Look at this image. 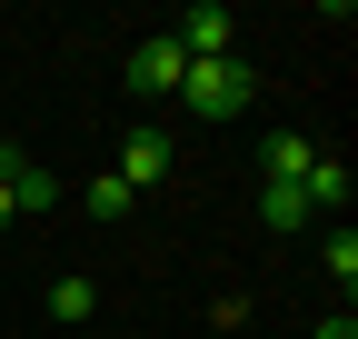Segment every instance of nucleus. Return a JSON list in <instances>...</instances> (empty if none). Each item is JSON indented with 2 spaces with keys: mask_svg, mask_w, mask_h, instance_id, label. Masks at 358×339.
Wrapping results in <instances>:
<instances>
[{
  "mask_svg": "<svg viewBox=\"0 0 358 339\" xmlns=\"http://www.w3.org/2000/svg\"><path fill=\"white\" fill-rule=\"evenodd\" d=\"M259 220H268V230H299L308 200H299V190H259Z\"/></svg>",
  "mask_w": 358,
  "mask_h": 339,
  "instance_id": "9b49d317",
  "label": "nucleus"
},
{
  "mask_svg": "<svg viewBox=\"0 0 358 339\" xmlns=\"http://www.w3.org/2000/svg\"><path fill=\"white\" fill-rule=\"evenodd\" d=\"M80 209H90V220H129V190H120V170H100V180H80Z\"/></svg>",
  "mask_w": 358,
  "mask_h": 339,
  "instance_id": "1a4fd4ad",
  "label": "nucleus"
},
{
  "mask_svg": "<svg viewBox=\"0 0 358 339\" xmlns=\"http://www.w3.org/2000/svg\"><path fill=\"white\" fill-rule=\"evenodd\" d=\"M308 339H358V310H329L319 329H308Z\"/></svg>",
  "mask_w": 358,
  "mask_h": 339,
  "instance_id": "f8f14e48",
  "label": "nucleus"
},
{
  "mask_svg": "<svg viewBox=\"0 0 358 339\" xmlns=\"http://www.w3.org/2000/svg\"><path fill=\"white\" fill-rule=\"evenodd\" d=\"M179 50L189 60H239V11H219V0H199V11H179Z\"/></svg>",
  "mask_w": 358,
  "mask_h": 339,
  "instance_id": "7ed1b4c3",
  "label": "nucleus"
},
{
  "mask_svg": "<svg viewBox=\"0 0 358 339\" xmlns=\"http://www.w3.org/2000/svg\"><path fill=\"white\" fill-rule=\"evenodd\" d=\"M319 270H329V289H338V310H348V300H358V230H348V220L329 230V249H319Z\"/></svg>",
  "mask_w": 358,
  "mask_h": 339,
  "instance_id": "0eeeda50",
  "label": "nucleus"
},
{
  "mask_svg": "<svg viewBox=\"0 0 358 339\" xmlns=\"http://www.w3.org/2000/svg\"><path fill=\"white\" fill-rule=\"evenodd\" d=\"M10 200H20V220H30V209H50V200H60V180H50V170H40V160H30L20 180H10Z\"/></svg>",
  "mask_w": 358,
  "mask_h": 339,
  "instance_id": "9d476101",
  "label": "nucleus"
},
{
  "mask_svg": "<svg viewBox=\"0 0 358 339\" xmlns=\"http://www.w3.org/2000/svg\"><path fill=\"white\" fill-rule=\"evenodd\" d=\"M20 170H30V160H20V140H0V180H20Z\"/></svg>",
  "mask_w": 358,
  "mask_h": 339,
  "instance_id": "ddd939ff",
  "label": "nucleus"
},
{
  "mask_svg": "<svg viewBox=\"0 0 358 339\" xmlns=\"http://www.w3.org/2000/svg\"><path fill=\"white\" fill-rule=\"evenodd\" d=\"M249 100H259L249 50H239V60H189V70H179V110H199V120H239Z\"/></svg>",
  "mask_w": 358,
  "mask_h": 339,
  "instance_id": "f257e3e1",
  "label": "nucleus"
},
{
  "mask_svg": "<svg viewBox=\"0 0 358 339\" xmlns=\"http://www.w3.org/2000/svg\"><path fill=\"white\" fill-rule=\"evenodd\" d=\"M169 170H179V150H169V130H159V120H140V130L120 140V190L140 200V190H159V180H169Z\"/></svg>",
  "mask_w": 358,
  "mask_h": 339,
  "instance_id": "f03ea898",
  "label": "nucleus"
},
{
  "mask_svg": "<svg viewBox=\"0 0 358 339\" xmlns=\"http://www.w3.org/2000/svg\"><path fill=\"white\" fill-rule=\"evenodd\" d=\"M299 200H308V209H348V160L319 150V160H308V180H299Z\"/></svg>",
  "mask_w": 358,
  "mask_h": 339,
  "instance_id": "423d86ee",
  "label": "nucleus"
},
{
  "mask_svg": "<svg viewBox=\"0 0 358 339\" xmlns=\"http://www.w3.org/2000/svg\"><path fill=\"white\" fill-rule=\"evenodd\" d=\"M50 319H70V329H80V319H100V289H90L80 270H60V279H50Z\"/></svg>",
  "mask_w": 358,
  "mask_h": 339,
  "instance_id": "6e6552de",
  "label": "nucleus"
},
{
  "mask_svg": "<svg viewBox=\"0 0 358 339\" xmlns=\"http://www.w3.org/2000/svg\"><path fill=\"white\" fill-rule=\"evenodd\" d=\"M179 70H189V50H179L169 30H150L140 50H129V90L140 100H179Z\"/></svg>",
  "mask_w": 358,
  "mask_h": 339,
  "instance_id": "20e7f679",
  "label": "nucleus"
},
{
  "mask_svg": "<svg viewBox=\"0 0 358 339\" xmlns=\"http://www.w3.org/2000/svg\"><path fill=\"white\" fill-rule=\"evenodd\" d=\"M308 160H319V140L308 130H268V160H259V190H299Z\"/></svg>",
  "mask_w": 358,
  "mask_h": 339,
  "instance_id": "39448f33",
  "label": "nucleus"
},
{
  "mask_svg": "<svg viewBox=\"0 0 358 339\" xmlns=\"http://www.w3.org/2000/svg\"><path fill=\"white\" fill-rule=\"evenodd\" d=\"M10 220H20V200H10V180H0V230H10Z\"/></svg>",
  "mask_w": 358,
  "mask_h": 339,
  "instance_id": "4468645a",
  "label": "nucleus"
}]
</instances>
